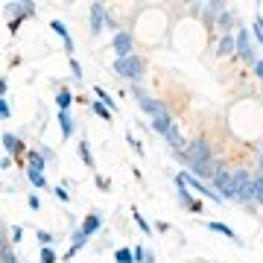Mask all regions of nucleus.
I'll return each instance as SVG.
<instances>
[{
  "label": "nucleus",
  "instance_id": "13",
  "mask_svg": "<svg viewBox=\"0 0 263 263\" xmlns=\"http://www.w3.org/2000/svg\"><path fill=\"white\" fill-rule=\"evenodd\" d=\"M216 27L222 29V35H231V29H234V15L228 9H222L219 15H216Z\"/></svg>",
  "mask_w": 263,
  "mask_h": 263
},
{
  "label": "nucleus",
  "instance_id": "22",
  "mask_svg": "<svg viewBox=\"0 0 263 263\" xmlns=\"http://www.w3.org/2000/svg\"><path fill=\"white\" fill-rule=\"evenodd\" d=\"M114 260H117V263H135V254H132L129 249H117Z\"/></svg>",
  "mask_w": 263,
  "mask_h": 263
},
{
  "label": "nucleus",
  "instance_id": "35",
  "mask_svg": "<svg viewBox=\"0 0 263 263\" xmlns=\"http://www.w3.org/2000/svg\"><path fill=\"white\" fill-rule=\"evenodd\" d=\"M38 240H41V243H50V240H53V237H50L47 231H38Z\"/></svg>",
  "mask_w": 263,
  "mask_h": 263
},
{
  "label": "nucleus",
  "instance_id": "10",
  "mask_svg": "<svg viewBox=\"0 0 263 263\" xmlns=\"http://www.w3.org/2000/svg\"><path fill=\"white\" fill-rule=\"evenodd\" d=\"M176 190H179V202L184 208H190L196 199L190 196V187H187V181H184V176H176Z\"/></svg>",
  "mask_w": 263,
  "mask_h": 263
},
{
  "label": "nucleus",
  "instance_id": "21",
  "mask_svg": "<svg viewBox=\"0 0 263 263\" xmlns=\"http://www.w3.org/2000/svg\"><path fill=\"white\" fill-rule=\"evenodd\" d=\"M91 108H94V114H100V117H105V120H111V108L103 103V100H97V103H91Z\"/></svg>",
  "mask_w": 263,
  "mask_h": 263
},
{
  "label": "nucleus",
  "instance_id": "29",
  "mask_svg": "<svg viewBox=\"0 0 263 263\" xmlns=\"http://www.w3.org/2000/svg\"><path fill=\"white\" fill-rule=\"evenodd\" d=\"M53 193H56V199H59V202H70V196H67V190H65V187H56Z\"/></svg>",
  "mask_w": 263,
  "mask_h": 263
},
{
  "label": "nucleus",
  "instance_id": "19",
  "mask_svg": "<svg viewBox=\"0 0 263 263\" xmlns=\"http://www.w3.org/2000/svg\"><path fill=\"white\" fill-rule=\"evenodd\" d=\"M3 146H6V152H21V149H24V146H21V141L12 135V132H6V135H3Z\"/></svg>",
  "mask_w": 263,
  "mask_h": 263
},
{
  "label": "nucleus",
  "instance_id": "36",
  "mask_svg": "<svg viewBox=\"0 0 263 263\" xmlns=\"http://www.w3.org/2000/svg\"><path fill=\"white\" fill-rule=\"evenodd\" d=\"M29 208H32V211H38V208H41V202H38V196H32V199H29Z\"/></svg>",
  "mask_w": 263,
  "mask_h": 263
},
{
  "label": "nucleus",
  "instance_id": "23",
  "mask_svg": "<svg viewBox=\"0 0 263 263\" xmlns=\"http://www.w3.org/2000/svg\"><path fill=\"white\" fill-rule=\"evenodd\" d=\"M79 158L85 161V167H94V158H91V152H88V143H79Z\"/></svg>",
  "mask_w": 263,
  "mask_h": 263
},
{
  "label": "nucleus",
  "instance_id": "27",
  "mask_svg": "<svg viewBox=\"0 0 263 263\" xmlns=\"http://www.w3.org/2000/svg\"><path fill=\"white\" fill-rule=\"evenodd\" d=\"M41 263H56V252L53 249H44L41 252Z\"/></svg>",
  "mask_w": 263,
  "mask_h": 263
},
{
  "label": "nucleus",
  "instance_id": "7",
  "mask_svg": "<svg viewBox=\"0 0 263 263\" xmlns=\"http://www.w3.org/2000/svg\"><path fill=\"white\" fill-rule=\"evenodd\" d=\"M181 176H184V181H187V187H190V190H196L199 196H208V199H214V202H222V199H219V193H216L214 187H208L202 179H196L193 173H181Z\"/></svg>",
  "mask_w": 263,
  "mask_h": 263
},
{
  "label": "nucleus",
  "instance_id": "1",
  "mask_svg": "<svg viewBox=\"0 0 263 263\" xmlns=\"http://www.w3.org/2000/svg\"><path fill=\"white\" fill-rule=\"evenodd\" d=\"M234 184H237V199L240 202H260L254 176H249L246 170H234Z\"/></svg>",
  "mask_w": 263,
  "mask_h": 263
},
{
  "label": "nucleus",
  "instance_id": "9",
  "mask_svg": "<svg viewBox=\"0 0 263 263\" xmlns=\"http://www.w3.org/2000/svg\"><path fill=\"white\" fill-rule=\"evenodd\" d=\"M103 21H108V15H105V9L100 3H94V6H91V32H94V35L103 32Z\"/></svg>",
  "mask_w": 263,
  "mask_h": 263
},
{
  "label": "nucleus",
  "instance_id": "33",
  "mask_svg": "<svg viewBox=\"0 0 263 263\" xmlns=\"http://www.w3.org/2000/svg\"><path fill=\"white\" fill-rule=\"evenodd\" d=\"M0 117H3V120H6V117H9V103H6V100H3V103H0Z\"/></svg>",
  "mask_w": 263,
  "mask_h": 263
},
{
  "label": "nucleus",
  "instance_id": "12",
  "mask_svg": "<svg viewBox=\"0 0 263 263\" xmlns=\"http://www.w3.org/2000/svg\"><path fill=\"white\" fill-rule=\"evenodd\" d=\"M216 53H219V56H231V53H237V35H222L219 38Z\"/></svg>",
  "mask_w": 263,
  "mask_h": 263
},
{
  "label": "nucleus",
  "instance_id": "24",
  "mask_svg": "<svg viewBox=\"0 0 263 263\" xmlns=\"http://www.w3.org/2000/svg\"><path fill=\"white\" fill-rule=\"evenodd\" d=\"M211 231H219V234H226V237H231V240H237V234L228 226H222V222H211Z\"/></svg>",
  "mask_w": 263,
  "mask_h": 263
},
{
  "label": "nucleus",
  "instance_id": "32",
  "mask_svg": "<svg viewBox=\"0 0 263 263\" xmlns=\"http://www.w3.org/2000/svg\"><path fill=\"white\" fill-rule=\"evenodd\" d=\"M254 32H257V38L263 41V18H257V21H254Z\"/></svg>",
  "mask_w": 263,
  "mask_h": 263
},
{
  "label": "nucleus",
  "instance_id": "26",
  "mask_svg": "<svg viewBox=\"0 0 263 263\" xmlns=\"http://www.w3.org/2000/svg\"><path fill=\"white\" fill-rule=\"evenodd\" d=\"M132 216H135V222L141 226V231H143V234H149V231H152V228H149V222H143V216L138 214V211H132Z\"/></svg>",
  "mask_w": 263,
  "mask_h": 263
},
{
  "label": "nucleus",
  "instance_id": "30",
  "mask_svg": "<svg viewBox=\"0 0 263 263\" xmlns=\"http://www.w3.org/2000/svg\"><path fill=\"white\" fill-rule=\"evenodd\" d=\"M70 73H73L76 79L82 76V67H79V62H76V59H70Z\"/></svg>",
  "mask_w": 263,
  "mask_h": 263
},
{
  "label": "nucleus",
  "instance_id": "14",
  "mask_svg": "<svg viewBox=\"0 0 263 263\" xmlns=\"http://www.w3.org/2000/svg\"><path fill=\"white\" fill-rule=\"evenodd\" d=\"M50 27H53V32H59V35H62V41H65L67 53H73V38L67 35V27H65V24H62V21H53Z\"/></svg>",
  "mask_w": 263,
  "mask_h": 263
},
{
  "label": "nucleus",
  "instance_id": "31",
  "mask_svg": "<svg viewBox=\"0 0 263 263\" xmlns=\"http://www.w3.org/2000/svg\"><path fill=\"white\" fill-rule=\"evenodd\" d=\"M135 260H138V263L146 260V249H143V246H138V249H135Z\"/></svg>",
  "mask_w": 263,
  "mask_h": 263
},
{
  "label": "nucleus",
  "instance_id": "28",
  "mask_svg": "<svg viewBox=\"0 0 263 263\" xmlns=\"http://www.w3.org/2000/svg\"><path fill=\"white\" fill-rule=\"evenodd\" d=\"M29 181H32L35 187H44V176H41V173H32V170H29Z\"/></svg>",
  "mask_w": 263,
  "mask_h": 263
},
{
  "label": "nucleus",
  "instance_id": "6",
  "mask_svg": "<svg viewBox=\"0 0 263 263\" xmlns=\"http://www.w3.org/2000/svg\"><path fill=\"white\" fill-rule=\"evenodd\" d=\"M135 97H138V103H141V108L146 114H149V117H155V114H161L164 111V105L158 103V100H155V97H149L146 94V91H143L141 85H135Z\"/></svg>",
  "mask_w": 263,
  "mask_h": 263
},
{
  "label": "nucleus",
  "instance_id": "16",
  "mask_svg": "<svg viewBox=\"0 0 263 263\" xmlns=\"http://www.w3.org/2000/svg\"><path fill=\"white\" fill-rule=\"evenodd\" d=\"M85 243H88V234H85L82 228H79V231H73V246H70V252H67V257H73V254L79 252V249H82Z\"/></svg>",
  "mask_w": 263,
  "mask_h": 263
},
{
  "label": "nucleus",
  "instance_id": "15",
  "mask_svg": "<svg viewBox=\"0 0 263 263\" xmlns=\"http://www.w3.org/2000/svg\"><path fill=\"white\" fill-rule=\"evenodd\" d=\"M27 161H29V170H32V173H41V170H44V152H27Z\"/></svg>",
  "mask_w": 263,
  "mask_h": 263
},
{
  "label": "nucleus",
  "instance_id": "11",
  "mask_svg": "<svg viewBox=\"0 0 263 263\" xmlns=\"http://www.w3.org/2000/svg\"><path fill=\"white\" fill-rule=\"evenodd\" d=\"M152 129L158 132V135H167V132L173 129V117H170L167 111L155 114V117H152Z\"/></svg>",
  "mask_w": 263,
  "mask_h": 263
},
{
  "label": "nucleus",
  "instance_id": "18",
  "mask_svg": "<svg viewBox=\"0 0 263 263\" xmlns=\"http://www.w3.org/2000/svg\"><path fill=\"white\" fill-rule=\"evenodd\" d=\"M56 103H59V111H67V108H70V103H73V94H70L67 88H62V91H59V97H56Z\"/></svg>",
  "mask_w": 263,
  "mask_h": 263
},
{
  "label": "nucleus",
  "instance_id": "17",
  "mask_svg": "<svg viewBox=\"0 0 263 263\" xmlns=\"http://www.w3.org/2000/svg\"><path fill=\"white\" fill-rule=\"evenodd\" d=\"M59 123H62V135L70 138V135H73V117H70L67 111H59Z\"/></svg>",
  "mask_w": 263,
  "mask_h": 263
},
{
  "label": "nucleus",
  "instance_id": "4",
  "mask_svg": "<svg viewBox=\"0 0 263 263\" xmlns=\"http://www.w3.org/2000/svg\"><path fill=\"white\" fill-rule=\"evenodd\" d=\"M214 190L219 193V199H237V184H234V173H228L226 167H219L216 179L211 181Z\"/></svg>",
  "mask_w": 263,
  "mask_h": 263
},
{
  "label": "nucleus",
  "instance_id": "3",
  "mask_svg": "<svg viewBox=\"0 0 263 263\" xmlns=\"http://www.w3.org/2000/svg\"><path fill=\"white\" fill-rule=\"evenodd\" d=\"M181 161H184V164H199V161H214V152H211L208 141H202V138H193V141L187 143V152L181 155Z\"/></svg>",
  "mask_w": 263,
  "mask_h": 263
},
{
  "label": "nucleus",
  "instance_id": "2",
  "mask_svg": "<svg viewBox=\"0 0 263 263\" xmlns=\"http://www.w3.org/2000/svg\"><path fill=\"white\" fill-rule=\"evenodd\" d=\"M114 70H117L123 79H129V82H141L146 67H143V59L129 56V59H117V62H114Z\"/></svg>",
  "mask_w": 263,
  "mask_h": 263
},
{
  "label": "nucleus",
  "instance_id": "34",
  "mask_svg": "<svg viewBox=\"0 0 263 263\" xmlns=\"http://www.w3.org/2000/svg\"><path fill=\"white\" fill-rule=\"evenodd\" d=\"M254 76L263 82V62H257V65H254Z\"/></svg>",
  "mask_w": 263,
  "mask_h": 263
},
{
  "label": "nucleus",
  "instance_id": "20",
  "mask_svg": "<svg viewBox=\"0 0 263 263\" xmlns=\"http://www.w3.org/2000/svg\"><path fill=\"white\" fill-rule=\"evenodd\" d=\"M97 228H100V216L88 214V216H85V222H82V231H85V234H94Z\"/></svg>",
  "mask_w": 263,
  "mask_h": 263
},
{
  "label": "nucleus",
  "instance_id": "25",
  "mask_svg": "<svg viewBox=\"0 0 263 263\" xmlns=\"http://www.w3.org/2000/svg\"><path fill=\"white\" fill-rule=\"evenodd\" d=\"M0 260H3V263H18V260H15V252H12L6 243H3V249H0Z\"/></svg>",
  "mask_w": 263,
  "mask_h": 263
},
{
  "label": "nucleus",
  "instance_id": "5",
  "mask_svg": "<svg viewBox=\"0 0 263 263\" xmlns=\"http://www.w3.org/2000/svg\"><path fill=\"white\" fill-rule=\"evenodd\" d=\"M237 56L243 59L246 65H257L260 59H257V53H254L252 47V35H249V29H237Z\"/></svg>",
  "mask_w": 263,
  "mask_h": 263
},
{
  "label": "nucleus",
  "instance_id": "8",
  "mask_svg": "<svg viewBox=\"0 0 263 263\" xmlns=\"http://www.w3.org/2000/svg\"><path fill=\"white\" fill-rule=\"evenodd\" d=\"M111 47H114V53H117L120 59H129L132 56V35H129V32H123V29H117Z\"/></svg>",
  "mask_w": 263,
  "mask_h": 263
}]
</instances>
